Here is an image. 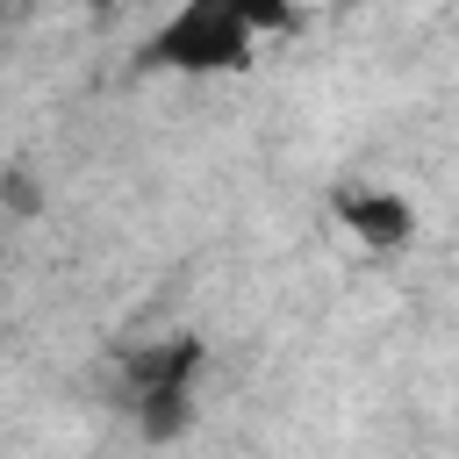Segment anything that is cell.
Returning <instances> with one entry per match:
<instances>
[{
  "instance_id": "1",
  "label": "cell",
  "mask_w": 459,
  "mask_h": 459,
  "mask_svg": "<svg viewBox=\"0 0 459 459\" xmlns=\"http://www.w3.org/2000/svg\"><path fill=\"white\" fill-rule=\"evenodd\" d=\"M251 22H244V7L237 0H194V7H179L151 43H143V57L151 65H165V72H244L251 65Z\"/></svg>"
},
{
  "instance_id": "2",
  "label": "cell",
  "mask_w": 459,
  "mask_h": 459,
  "mask_svg": "<svg viewBox=\"0 0 459 459\" xmlns=\"http://www.w3.org/2000/svg\"><path fill=\"white\" fill-rule=\"evenodd\" d=\"M208 366V344L201 337H158V344H136V351H122V394L129 402H143V394H165V387H194V373Z\"/></svg>"
},
{
  "instance_id": "3",
  "label": "cell",
  "mask_w": 459,
  "mask_h": 459,
  "mask_svg": "<svg viewBox=\"0 0 459 459\" xmlns=\"http://www.w3.org/2000/svg\"><path fill=\"white\" fill-rule=\"evenodd\" d=\"M337 215H344V230L366 251H409L416 244V208L394 186H344L337 194Z\"/></svg>"
},
{
  "instance_id": "4",
  "label": "cell",
  "mask_w": 459,
  "mask_h": 459,
  "mask_svg": "<svg viewBox=\"0 0 459 459\" xmlns=\"http://www.w3.org/2000/svg\"><path fill=\"white\" fill-rule=\"evenodd\" d=\"M129 416H136L143 445H172V437H186V430H194V387L143 394V402H129Z\"/></svg>"
},
{
  "instance_id": "5",
  "label": "cell",
  "mask_w": 459,
  "mask_h": 459,
  "mask_svg": "<svg viewBox=\"0 0 459 459\" xmlns=\"http://www.w3.org/2000/svg\"><path fill=\"white\" fill-rule=\"evenodd\" d=\"M0 201H7L14 215H29V208H36V179H29L22 165H14V172H0Z\"/></svg>"
}]
</instances>
